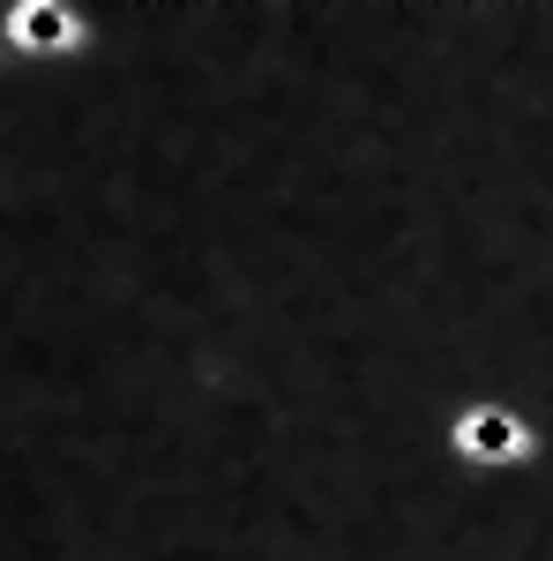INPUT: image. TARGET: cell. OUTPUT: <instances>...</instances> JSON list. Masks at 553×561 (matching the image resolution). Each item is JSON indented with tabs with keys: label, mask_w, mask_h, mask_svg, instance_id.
Wrapping results in <instances>:
<instances>
[{
	"label": "cell",
	"mask_w": 553,
	"mask_h": 561,
	"mask_svg": "<svg viewBox=\"0 0 553 561\" xmlns=\"http://www.w3.org/2000/svg\"><path fill=\"white\" fill-rule=\"evenodd\" d=\"M449 457L479 479H502V472H523L531 457H539V427H531V412L502 397V389H479L471 404L449 412Z\"/></svg>",
	"instance_id": "obj_1"
},
{
	"label": "cell",
	"mask_w": 553,
	"mask_h": 561,
	"mask_svg": "<svg viewBox=\"0 0 553 561\" xmlns=\"http://www.w3.org/2000/svg\"><path fill=\"white\" fill-rule=\"evenodd\" d=\"M15 38L38 45V53H68L76 45V15L68 8H31V15H15Z\"/></svg>",
	"instance_id": "obj_2"
}]
</instances>
